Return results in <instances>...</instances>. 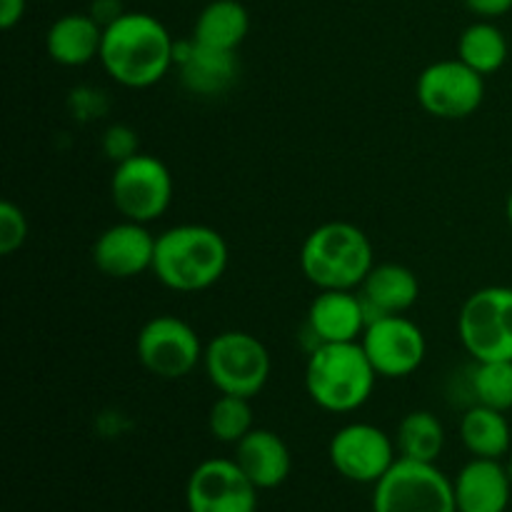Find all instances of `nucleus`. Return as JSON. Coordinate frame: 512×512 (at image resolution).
<instances>
[{"label": "nucleus", "instance_id": "nucleus-17", "mask_svg": "<svg viewBox=\"0 0 512 512\" xmlns=\"http://www.w3.org/2000/svg\"><path fill=\"white\" fill-rule=\"evenodd\" d=\"M458 512H508L512 480L503 460L470 458L453 478Z\"/></svg>", "mask_w": 512, "mask_h": 512}, {"label": "nucleus", "instance_id": "nucleus-2", "mask_svg": "<svg viewBox=\"0 0 512 512\" xmlns=\"http://www.w3.org/2000/svg\"><path fill=\"white\" fill-rule=\"evenodd\" d=\"M230 263V248L210 225L183 223L163 230L155 240L150 273L175 293H203L220 283Z\"/></svg>", "mask_w": 512, "mask_h": 512}, {"label": "nucleus", "instance_id": "nucleus-9", "mask_svg": "<svg viewBox=\"0 0 512 512\" xmlns=\"http://www.w3.org/2000/svg\"><path fill=\"white\" fill-rule=\"evenodd\" d=\"M205 345L190 323L178 315H155L135 338V355L150 375L160 380H180L203 363Z\"/></svg>", "mask_w": 512, "mask_h": 512}, {"label": "nucleus", "instance_id": "nucleus-10", "mask_svg": "<svg viewBox=\"0 0 512 512\" xmlns=\"http://www.w3.org/2000/svg\"><path fill=\"white\" fill-rule=\"evenodd\" d=\"M398 445L373 423H348L333 433L328 460L340 478L358 485H375L398 460Z\"/></svg>", "mask_w": 512, "mask_h": 512}, {"label": "nucleus", "instance_id": "nucleus-31", "mask_svg": "<svg viewBox=\"0 0 512 512\" xmlns=\"http://www.w3.org/2000/svg\"><path fill=\"white\" fill-rule=\"evenodd\" d=\"M28 0H0V28L13 30L23 20Z\"/></svg>", "mask_w": 512, "mask_h": 512}, {"label": "nucleus", "instance_id": "nucleus-26", "mask_svg": "<svg viewBox=\"0 0 512 512\" xmlns=\"http://www.w3.org/2000/svg\"><path fill=\"white\" fill-rule=\"evenodd\" d=\"M253 428V408H250L248 398L220 393L213 400L208 413V430L213 440L238 445Z\"/></svg>", "mask_w": 512, "mask_h": 512}, {"label": "nucleus", "instance_id": "nucleus-12", "mask_svg": "<svg viewBox=\"0 0 512 512\" xmlns=\"http://www.w3.org/2000/svg\"><path fill=\"white\" fill-rule=\"evenodd\" d=\"M365 355L373 363L378 378L398 380L413 375L428 355V340L420 325L405 315L373 318L360 338Z\"/></svg>", "mask_w": 512, "mask_h": 512}, {"label": "nucleus", "instance_id": "nucleus-24", "mask_svg": "<svg viewBox=\"0 0 512 512\" xmlns=\"http://www.w3.org/2000/svg\"><path fill=\"white\" fill-rule=\"evenodd\" d=\"M395 445L400 458L438 463L445 450V428L438 415L430 410H413L400 420L395 430Z\"/></svg>", "mask_w": 512, "mask_h": 512}, {"label": "nucleus", "instance_id": "nucleus-19", "mask_svg": "<svg viewBox=\"0 0 512 512\" xmlns=\"http://www.w3.org/2000/svg\"><path fill=\"white\" fill-rule=\"evenodd\" d=\"M358 293L370 320L380 315H405L418 303L420 280L408 265L375 263Z\"/></svg>", "mask_w": 512, "mask_h": 512}, {"label": "nucleus", "instance_id": "nucleus-11", "mask_svg": "<svg viewBox=\"0 0 512 512\" xmlns=\"http://www.w3.org/2000/svg\"><path fill=\"white\" fill-rule=\"evenodd\" d=\"M420 108L440 120H463L485 100V78L460 58L430 63L415 83Z\"/></svg>", "mask_w": 512, "mask_h": 512}, {"label": "nucleus", "instance_id": "nucleus-18", "mask_svg": "<svg viewBox=\"0 0 512 512\" xmlns=\"http://www.w3.org/2000/svg\"><path fill=\"white\" fill-rule=\"evenodd\" d=\"M235 463L258 490H275L290 478L293 455L288 443L268 428H253L235 445Z\"/></svg>", "mask_w": 512, "mask_h": 512}, {"label": "nucleus", "instance_id": "nucleus-20", "mask_svg": "<svg viewBox=\"0 0 512 512\" xmlns=\"http://www.w3.org/2000/svg\"><path fill=\"white\" fill-rule=\"evenodd\" d=\"M103 28L90 13H68L53 20L45 33V50L50 60L63 68H80L100 58Z\"/></svg>", "mask_w": 512, "mask_h": 512}, {"label": "nucleus", "instance_id": "nucleus-28", "mask_svg": "<svg viewBox=\"0 0 512 512\" xmlns=\"http://www.w3.org/2000/svg\"><path fill=\"white\" fill-rule=\"evenodd\" d=\"M100 148H103L105 158L113 160V165H118V163H123V160H130L133 155L140 153L138 133H135L130 125L115 123L103 133Z\"/></svg>", "mask_w": 512, "mask_h": 512}, {"label": "nucleus", "instance_id": "nucleus-5", "mask_svg": "<svg viewBox=\"0 0 512 512\" xmlns=\"http://www.w3.org/2000/svg\"><path fill=\"white\" fill-rule=\"evenodd\" d=\"M203 368L218 393L253 400L268 385L273 360L263 340L253 333L225 330L205 345Z\"/></svg>", "mask_w": 512, "mask_h": 512}, {"label": "nucleus", "instance_id": "nucleus-14", "mask_svg": "<svg viewBox=\"0 0 512 512\" xmlns=\"http://www.w3.org/2000/svg\"><path fill=\"white\" fill-rule=\"evenodd\" d=\"M155 240L158 235L150 233L148 225L123 218L95 238L90 255L103 275L113 280H130L143 275L145 270H153Z\"/></svg>", "mask_w": 512, "mask_h": 512}, {"label": "nucleus", "instance_id": "nucleus-29", "mask_svg": "<svg viewBox=\"0 0 512 512\" xmlns=\"http://www.w3.org/2000/svg\"><path fill=\"white\" fill-rule=\"evenodd\" d=\"M465 8L480 20H495L503 18L512 10V0H463Z\"/></svg>", "mask_w": 512, "mask_h": 512}, {"label": "nucleus", "instance_id": "nucleus-21", "mask_svg": "<svg viewBox=\"0 0 512 512\" xmlns=\"http://www.w3.org/2000/svg\"><path fill=\"white\" fill-rule=\"evenodd\" d=\"M250 30V15L240 0H210L198 13L190 38L205 48L235 50L243 45Z\"/></svg>", "mask_w": 512, "mask_h": 512}, {"label": "nucleus", "instance_id": "nucleus-13", "mask_svg": "<svg viewBox=\"0 0 512 512\" xmlns=\"http://www.w3.org/2000/svg\"><path fill=\"white\" fill-rule=\"evenodd\" d=\"M258 493L235 458H208L190 473L185 505L188 512H258Z\"/></svg>", "mask_w": 512, "mask_h": 512}, {"label": "nucleus", "instance_id": "nucleus-33", "mask_svg": "<svg viewBox=\"0 0 512 512\" xmlns=\"http://www.w3.org/2000/svg\"><path fill=\"white\" fill-rule=\"evenodd\" d=\"M505 470H508V475H510V480H512V455L508 460H505Z\"/></svg>", "mask_w": 512, "mask_h": 512}, {"label": "nucleus", "instance_id": "nucleus-8", "mask_svg": "<svg viewBox=\"0 0 512 512\" xmlns=\"http://www.w3.org/2000/svg\"><path fill=\"white\" fill-rule=\"evenodd\" d=\"M173 193V173L155 155L140 150L138 155L113 168L110 200L125 220L145 225L153 223L160 215L168 213Z\"/></svg>", "mask_w": 512, "mask_h": 512}, {"label": "nucleus", "instance_id": "nucleus-30", "mask_svg": "<svg viewBox=\"0 0 512 512\" xmlns=\"http://www.w3.org/2000/svg\"><path fill=\"white\" fill-rule=\"evenodd\" d=\"M88 13L93 15L95 23L105 30L125 13V8H123V0H90Z\"/></svg>", "mask_w": 512, "mask_h": 512}, {"label": "nucleus", "instance_id": "nucleus-1", "mask_svg": "<svg viewBox=\"0 0 512 512\" xmlns=\"http://www.w3.org/2000/svg\"><path fill=\"white\" fill-rule=\"evenodd\" d=\"M100 65L123 88H153L175 65V40L155 15L125 10L103 30Z\"/></svg>", "mask_w": 512, "mask_h": 512}, {"label": "nucleus", "instance_id": "nucleus-4", "mask_svg": "<svg viewBox=\"0 0 512 512\" xmlns=\"http://www.w3.org/2000/svg\"><path fill=\"white\" fill-rule=\"evenodd\" d=\"M378 373L358 343L315 345L305 363V390L325 413L345 415L363 408L373 395Z\"/></svg>", "mask_w": 512, "mask_h": 512}, {"label": "nucleus", "instance_id": "nucleus-7", "mask_svg": "<svg viewBox=\"0 0 512 512\" xmlns=\"http://www.w3.org/2000/svg\"><path fill=\"white\" fill-rule=\"evenodd\" d=\"M465 353L480 360H512V288L488 285L468 295L458 315Z\"/></svg>", "mask_w": 512, "mask_h": 512}, {"label": "nucleus", "instance_id": "nucleus-23", "mask_svg": "<svg viewBox=\"0 0 512 512\" xmlns=\"http://www.w3.org/2000/svg\"><path fill=\"white\" fill-rule=\"evenodd\" d=\"M508 55V38L493 20H478L468 25L458 38V58L483 78L498 73L508 63Z\"/></svg>", "mask_w": 512, "mask_h": 512}, {"label": "nucleus", "instance_id": "nucleus-32", "mask_svg": "<svg viewBox=\"0 0 512 512\" xmlns=\"http://www.w3.org/2000/svg\"><path fill=\"white\" fill-rule=\"evenodd\" d=\"M505 215H508V223H510V228H512V190H510V195H508V203H505Z\"/></svg>", "mask_w": 512, "mask_h": 512}, {"label": "nucleus", "instance_id": "nucleus-15", "mask_svg": "<svg viewBox=\"0 0 512 512\" xmlns=\"http://www.w3.org/2000/svg\"><path fill=\"white\" fill-rule=\"evenodd\" d=\"M368 323V310L358 290H318L308 308L305 330L315 348L323 343H358Z\"/></svg>", "mask_w": 512, "mask_h": 512}, {"label": "nucleus", "instance_id": "nucleus-25", "mask_svg": "<svg viewBox=\"0 0 512 512\" xmlns=\"http://www.w3.org/2000/svg\"><path fill=\"white\" fill-rule=\"evenodd\" d=\"M468 390L473 403L512 410V360H480L470 368Z\"/></svg>", "mask_w": 512, "mask_h": 512}, {"label": "nucleus", "instance_id": "nucleus-22", "mask_svg": "<svg viewBox=\"0 0 512 512\" xmlns=\"http://www.w3.org/2000/svg\"><path fill=\"white\" fill-rule=\"evenodd\" d=\"M460 440L473 458L503 460L510 453L512 428L503 410L473 403L460 415Z\"/></svg>", "mask_w": 512, "mask_h": 512}, {"label": "nucleus", "instance_id": "nucleus-6", "mask_svg": "<svg viewBox=\"0 0 512 512\" xmlns=\"http://www.w3.org/2000/svg\"><path fill=\"white\" fill-rule=\"evenodd\" d=\"M373 512H458L453 480L435 463L398 458L373 485Z\"/></svg>", "mask_w": 512, "mask_h": 512}, {"label": "nucleus", "instance_id": "nucleus-3", "mask_svg": "<svg viewBox=\"0 0 512 512\" xmlns=\"http://www.w3.org/2000/svg\"><path fill=\"white\" fill-rule=\"evenodd\" d=\"M300 270L318 290H358L375 265L373 243L363 228L330 220L300 245Z\"/></svg>", "mask_w": 512, "mask_h": 512}, {"label": "nucleus", "instance_id": "nucleus-27", "mask_svg": "<svg viewBox=\"0 0 512 512\" xmlns=\"http://www.w3.org/2000/svg\"><path fill=\"white\" fill-rule=\"evenodd\" d=\"M28 218H25L23 210L18 208L10 200L0 203V255H13L28 240Z\"/></svg>", "mask_w": 512, "mask_h": 512}, {"label": "nucleus", "instance_id": "nucleus-16", "mask_svg": "<svg viewBox=\"0 0 512 512\" xmlns=\"http://www.w3.org/2000/svg\"><path fill=\"white\" fill-rule=\"evenodd\" d=\"M175 68L180 70V83L188 93L200 98L225 95L238 80V55L230 50L205 48L193 38L175 43Z\"/></svg>", "mask_w": 512, "mask_h": 512}]
</instances>
